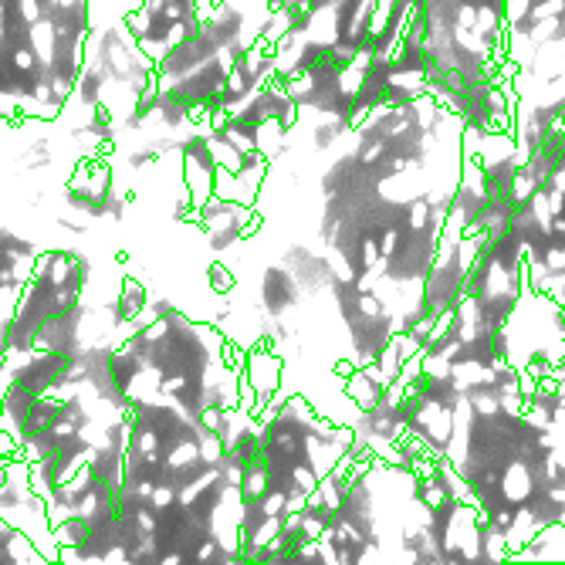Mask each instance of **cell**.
I'll list each match as a JSON object with an SVG mask.
<instances>
[{"label":"cell","mask_w":565,"mask_h":565,"mask_svg":"<svg viewBox=\"0 0 565 565\" xmlns=\"http://www.w3.org/2000/svg\"><path fill=\"white\" fill-rule=\"evenodd\" d=\"M207 275H210V288H214L217 295H227V291L234 288V275H230V271L224 268V264H217V261H214Z\"/></svg>","instance_id":"1"}]
</instances>
